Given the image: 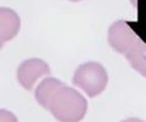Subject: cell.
Instances as JSON below:
<instances>
[{"instance_id":"obj_1","label":"cell","mask_w":146,"mask_h":122,"mask_svg":"<svg viewBox=\"0 0 146 122\" xmlns=\"http://www.w3.org/2000/svg\"><path fill=\"white\" fill-rule=\"evenodd\" d=\"M48 110L58 122H80L88 110V101L77 89L63 84L54 94Z\"/></svg>"},{"instance_id":"obj_2","label":"cell","mask_w":146,"mask_h":122,"mask_svg":"<svg viewBox=\"0 0 146 122\" xmlns=\"http://www.w3.org/2000/svg\"><path fill=\"white\" fill-rule=\"evenodd\" d=\"M72 83L80 88L88 97L94 98L106 89L108 75L101 64L89 61L77 67L72 77Z\"/></svg>"},{"instance_id":"obj_3","label":"cell","mask_w":146,"mask_h":122,"mask_svg":"<svg viewBox=\"0 0 146 122\" xmlns=\"http://www.w3.org/2000/svg\"><path fill=\"white\" fill-rule=\"evenodd\" d=\"M141 38L134 32V29L129 26L127 21L118 20L110 26L107 32V40L108 44L113 50L119 54H125L131 50L135 44Z\"/></svg>"},{"instance_id":"obj_4","label":"cell","mask_w":146,"mask_h":122,"mask_svg":"<svg viewBox=\"0 0 146 122\" xmlns=\"http://www.w3.org/2000/svg\"><path fill=\"white\" fill-rule=\"evenodd\" d=\"M50 75V66L42 59H27L17 69V81L27 90H32L35 82Z\"/></svg>"},{"instance_id":"obj_5","label":"cell","mask_w":146,"mask_h":122,"mask_svg":"<svg viewBox=\"0 0 146 122\" xmlns=\"http://www.w3.org/2000/svg\"><path fill=\"white\" fill-rule=\"evenodd\" d=\"M21 27V20L17 13L9 7L0 9V43L11 40L16 37Z\"/></svg>"},{"instance_id":"obj_6","label":"cell","mask_w":146,"mask_h":122,"mask_svg":"<svg viewBox=\"0 0 146 122\" xmlns=\"http://www.w3.org/2000/svg\"><path fill=\"white\" fill-rule=\"evenodd\" d=\"M65 83H62L60 79L54 78V77H46L40 82L34 90V97L36 103L44 109L48 110L50 100L52 99L54 94L60 89Z\"/></svg>"},{"instance_id":"obj_7","label":"cell","mask_w":146,"mask_h":122,"mask_svg":"<svg viewBox=\"0 0 146 122\" xmlns=\"http://www.w3.org/2000/svg\"><path fill=\"white\" fill-rule=\"evenodd\" d=\"M124 56L131 69L146 78V42L140 39Z\"/></svg>"},{"instance_id":"obj_8","label":"cell","mask_w":146,"mask_h":122,"mask_svg":"<svg viewBox=\"0 0 146 122\" xmlns=\"http://www.w3.org/2000/svg\"><path fill=\"white\" fill-rule=\"evenodd\" d=\"M0 122H17L16 116L5 109L0 110Z\"/></svg>"},{"instance_id":"obj_9","label":"cell","mask_w":146,"mask_h":122,"mask_svg":"<svg viewBox=\"0 0 146 122\" xmlns=\"http://www.w3.org/2000/svg\"><path fill=\"white\" fill-rule=\"evenodd\" d=\"M122 122H145V121H143L141 119H138V117H129L127 120H123Z\"/></svg>"},{"instance_id":"obj_10","label":"cell","mask_w":146,"mask_h":122,"mask_svg":"<svg viewBox=\"0 0 146 122\" xmlns=\"http://www.w3.org/2000/svg\"><path fill=\"white\" fill-rule=\"evenodd\" d=\"M68 1H73V3H77V1H82V0H68Z\"/></svg>"}]
</instances>
